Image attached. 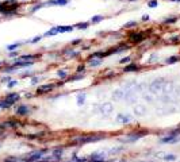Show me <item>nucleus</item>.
<instances>
[{"instance_id":"nucleus-1","label":"nucleus","mask_w":180,"mask_h":162,"mask_svg":"<svg viewBox=\"0 0 180 162\" xmlns=\"http://www.w3.org/2000/svg\"><path fill=\"white\" fill-rule=\"evenodd\" d=\"M73 30H75V26H56L46 31L45 37H53V35L62 34V33H69V31H73Z\"/></svg>"},{"instance_id":"nucleus-2","label":"nucleus","mask_w":180,"mask_h":162,"mask_svg":"<svg viewBox=\"0 0 180 162\" xmlns=\"http://www.w3.org/2000/svg\"><path fill=\"white\" fill-rule=\"evenodd\" d=\"M164 81L163 79H156L154 81H152V84L149 85V91L152 93H157V92H161L163 89V85H164Z\"/></svg>"},{"instance_id":"nucleus-3","label":"nucleus","mask_w":180,"mask_h":162,"mask_svg":"<svg viewBox=\"0 0 180 162\" xmlns=\"http://www.w3.org/2000/svg\"><path fill=\"white\" fill-rule=\"evenodd\" d=\"M100 139L102 136H80V138H76L73 142L75 143H88V142H96Z\"/></svg>"},{"instance_id":"nucleus-4","label":"nucleus","mask_w":180,"mask_h":162,"mask_svg":"<svg viewBox=\"0 0 180 162\" xmlns=\"http://www.w3.org/2000/svg\"><path fill=\"white\" fill-rule=\"evenodd\" d=\"M66 4H69V0H48V1H45V7H56V5L64 7Z\"/></svg>"},{"instance_id":"nucleus-5","label":"nucleus","mask_w":180,"mask_h":162,"mask_svg":"<svg viewBox=\"0 0 180 162\" xmlns=\"http://www.w3.org/2000/svg\"><path fill=\"white\" fill-rule=\"evenodd\" d=\"M129 38L132 41L133 43H141L142 41L145 39V35L142 34V33H132V34L129 35Z\"/></svg>"},{"instance_id":"nucleus-6","label":"nucleus","mask_w":180,"mask_h":162,"mask_svg":"<svg viewBox=\"0 0 180 162\" xmlns=\"http://www.w3.org/2000/svg\"><path fill=\"white\" fill-rule=\"evenodd\" d=\"M45 151H37V153H33L31 155H29V157L26 158V161L29 162H38L41 159V158L44 157Z\"/></svg>"},{"instance_id":"nucleus-7","label":"nucleus","mask_w":180,"mask_h":162,"mask_svg":"<svg viewBox=\"0 0 180 162\" xmlns=\"http://www.w3.org/2000/svg\"><path fill=\"white\" fill-rule=\"evenodd\" d=\"M117 120L121 123H123V124H127V123H132L133 122V116H130V115H126V114H118V116H117Z\"/></svg>"},{"instance_id":"nucleus-8","label":"nucleus","mask_w":180,"mask_h":162,"mask_svg":"<svg viewBox=\"0 0 180 162\" xmlns=\"http://www.w3.org/2000/svg\"><path fill=\"white\" fill-rule=\"evenodd\" d=\"M53 88H54V85H52V84H45V85H41V87L38 88L37 92L38 93H48V92H52Z\"/></svg>"},{"instance_id":"nucleus-9","label":"nucleus","mask_w":180,"mask_h":162,"mask_svg":"<svg viewBox=\"0 0 180 162\" xmlns=\"http://www.w3.org/2000/svg\"><path fill=\"white\" fill-rule=\"evenodd\" d=\"M134 114L137 115V116H144V115L146 114V107L142 104H138L136 105V108H134Z\"/></svg>"},{"instance_id":"nucleus-10","label":"nucleus","mask_w":180,"mask_h":162,"mask_svg":"<svg viewBox=\"0 0 180 162\" xmlns=\"http://www.w3.org/2000/svg\"><path fill=\"white\" fill-rule=\"evenodd\" d=\"M102 112L103 114H111L112 112V110H114V105L111 104V103H104V104L102 105Z\"/></svg>"},{"instance_id":"nucleus-11","label":"nucleus","mask_w":180,"mask_h":162,"mask_svg":"<svg viewBox=\"0 0 180 162\" xmlns=\"http://www.w3.org/2000/svg\"><path fill=\"white\" fill-rule=\"evenodd\" d=\"M172 91H173V84L172 83H168V81H165L164 83V85H163V89H161V92H164V93H171Z\"/></svg>"},{"instance_id":"nucleus-12","label":"nucleus","mask_w":180,"mask_h":162,"mask_svg":"<svg viewBox=\"0 0 180 162\" xmlns=\"http://www.w3.org/2000/svg\"><path fill=\"white\" fill-rule=\"evenodd\" d=\"M112 97L115 100H122V99H125V92L121 91V89H117V91L112 92Z\"/></svg>"},{"instance_id":"nucleus-13","label":"nucleus","mask_w":180,"mask_h":162,"mask_svg":"<svg viewBox=\"0 0 180 162\" xmlns=\"http://www.w3.org/2000/svg\"><path fill=\"white\" fill-rule=\"evenodd\" d=\"M29 112H30V110L27 108L26 105H20V107H19V108L16 110V114L20 115V116H25V115H27Z\"/></svg>"},{"instance_id":"nucleus-14","label":"nucleus","mask_w":180,"mask_h":162,"mask_svg":"<svg viewBox=\"0 0 180 162\" xmlns=\"http://www.w3.org/2000/svg\"><path fill=\"white\" fill-rule=\"evenodd\" d=\"M23 43H25V42H15V43H12V45H8V46H7V50H8V52H14V50H16L19 46H22Z\"/></svg>"},{"instance_id":"nucleus-15","label":"nucleus","mask_w":180,"mask_h":162,"mask_svg":"<svg viewBox=\"0 0 180 162\" xmlns=\"http://www.w3.org/2000/svg\"><path fill=\"white\" fill-rule=\"evenodd\" d=\"M34 58H37V56H34V54H25L22 57H19L18 60H20V61H33Z\"/></svg>"},{"instance_id":"nucleus-16","label":"nucleus","mask_w":180,"mask_h":162,"mask_svg":"<svg viewBox=\"0 0 180 162\" xmlns=\"http://www.w3.org/2000/svg\"><path fill=\"white\" fill-rule=\"evenodd\" d=\"M134 70H140V65L137 64H130L125 68V72H134Z\"/></svg>"},{"instance_id":"nucleus-17","label":"nucleus","mask_w":180,"mask_h":162,"mask_svg":"<svg viewBox=\"0 0 180 162\" xmlns=\"http://www.w3.org/2000/svg\"><path fill=\"white\" fill-rule=\"evenodd\" d=\"M62 154H64V150L62 149H54L53 150V157L56 158V159H60Z\"/></svg>"},{"instance_id":"nucleus-18","label":"nucleus","mask_w":180,"mask_h":162,"mask_svg":"<svg viewBox=\"0 0 180 162\" xmlns=\"http://www.w3.org/2000/svg\"><path fill=\"white\" fill-rule=\"evenodd\" d=\"M103 19H104V16H103V15H95V16H92V18H91V23H93V24H96V23L102 22Z\"/></svg>"},{"instance_id":"nucleus-19","label":"nucleus","mask_w":180,"mask_h":162,"mask_svg":"<svg viewBox=\"0 0 180 162\" xmlns=\"http://www.w3.org/2000/svg\"><path fill=\"white\" fill-rule=\"evenodd\" d=\"M12 104H14V101L7 100V99H5L4 101H1V103H0V108H8V107H11Z\"/></svg>"},{"instance_id":"nucleus-20","label":"nucleus","mask_w":180,"mask_h":162,"mask_svg":"<svg viewBox=\"0 0 180 162\" xmlns=\"http://www.w3.org/2000/svg\"><path fill=\"white\" fill-rule=\"evenodd\" d=\"M180 60V57H177V56H172V57H168L167 60H165V64H175V62H177Z\"/></svg>"},{"instance_id":"nucleus-21","label":"nucleus","mask_w":180,"mask_h":162,"mask_svg":"<svg viewBox=\"0 0 180 162\" xmlns=\"http://www.w3.org/2000/svg\"><path fill=\"white\" fill-rule=\"evenodd\" d=\"M88 26H89V23L88 22H83V23H77L75 26V28H79V30H85V28H88Z\"/></svg>"},{"instance_id":"nucleus-22","label":"nucleus","mask_w":180,"mask_h":162,"mask_svg":"<svg viewBox=\"0 0 180 162\" xmlns=\"http://www.w3.org/2000/svg\"><path fill=\"white\" fill-rule=\"evenodd\" d=\"M85 101V93H80L77 95V105H83Z\"/></svg>"},{"instance_id":"nucleus-23","label":"nucleus","mask_w":180,"mask_h":162,"mask_svg":"<svg viewBox=\"0 0 180 162\" xmlns=\"http://www.w3.org/2000/svg\"><path fill=\"white\" fill-rule=\"evenodd\" d=\"M44 7H45V1H44V3H38V4H35L34 7H31V12L34 14V12H37L38 9L44 8Z\"/></svg>"},{"instance_id":"nucleus-24","label":"nucleus","mask_w":180,"mask_h":162,"mask_svg":"<svg viewBox=\"0 0 180 162\" xmlns=\"http://www.w3.org/2000/svg\"><path fill=\"white\" fill-rule=\"evenodd\" d=\"M7 100H11L15 103V101L19 100V95H18V93H10L8 96H7Z\"/></svg>"},{"instance_id":"nucleus-25","label":"nucleus","mask_w":180,"mask_h":162,"mask_svg":"<svg viewBox=\"0 0 180 162\" xmlns=\"http://www.w3.org/2000/svg\"><path fill=\"white\" fill-rule=\"evenodd\" d=\"M176 20H177V16H171V18H167V19L164 20V23H165V24H172V23H175Z\"/></svg>"},{"instance_id":"nucleus-26","label":"nucleus","mask_w":180,"mask_h":162,"mask_svg":"<svg viewBox=\"0 0 180 162\" xmlns=\"http://www.w3.org/2000/svg\"><path fill=\"white\" fill-rule=\"evenodd\" d=\"M164 159H165V161H176V155L175 154H165V155H164Z\"/></svg>"},{"instance_id":"nucleus-27","label":"nucleus","mask_w":180,"mask_h":162,"mask_svg":"<svg viewBox=\"0 0 180 162\" xmlns=\"http://www.w3.org/2000/svg\"><path fill=\"white\" fill-rule=\"evenodd\" d=\"M158 5V0H149L148 1V7H150V8H156Z\"/></svg>"},{"instance_id":"nucleus-28","label":"nucleus","mask_w":180,"mask_h":162,"mask_svg":"<svg viewBox=\"0 0 180 162\" xmlns=\"http://www.w3.org/2000/svg\"><path fill=\"white\" fill-rule=\"evenodd\" d=\"M102 64V60L100 58H96V60H92V61L89 62V65L92 66V68H95V66H99Z\"/></svg>"},{"instance_id":"nucleus-29","label":"nucleus","mask_w":180,"mask_h":162,"mask_svg":"<svg viewBox=\"0 0 180 162\" xmlns=\"http://www.w3.org/2000/svg\"><path fill=\"white\" fill-rule=\"evenodd\" d=\"M42 39V35H37V37H34L33 39L27 41V43H37V42H40V41Z\"/></svg>"},{"instance_id":"nucleus-30","label":"nucleus","mask_w":180,"mask_h":162,"mask_svg":"<svg viewBox=\"0 0 180 162\" xmlns=\"http://www.w3.org/2000/svg\"><path fill=\"white\" fill-rule=\"evenodd\" d=\"M133 26H137L136 20H130V22H127V23H125V24H123V27H125V28H132Z\"/></svg>"},{"instance_id":"nucleus-31","label":"nucleus","mask_w":180,"mask_h":162,"mask_svg":"<svg viewBox=\"0 0 180 162\" xmlns=\"http://www.w3.org/2000/svg\"><path fill=\"white\" fill-rule=\"evenodd\" d=\"M132 61V57H123L119 60V64H130Z\"/></svg>"},{"instance_id":"nucleus-32","label":"nucleus","mask_w":180,"mask_h":162,"mask_svg":"<svg viewBox=\"0 0 180 162\" xmlns=\"http://www.w3.org/2000/svg\"><path fill=\"white\" fill-rule=\"evenodd\" d=\"M65 54H68L69 57H76V56H77L79 53H77V52H75V50H66V52H65Z\"/></svg>"},{"instance_id":"nucleus-33","label":"nucleus","mask_w":180,"mask_h":162,"mask_svg":"<svg viewBox=\"0 0 180 162\" xmlns=\"http://www.w3.org/2000/svg\"><path fill=\"white\" fill-rule=\"evenodd\" d=\"M57 75H58V77H61V79H65L66 76H68V73H66L65 70H58Z\"/></svg>"},{"instance_id":"nucleus-34","label":"nucleus","mask_w":180,"mask_h":162,"mask_svg":"<svg viewBox=\"0 0 180 162\" xmlns=\"http://www.w3.org/2000/svg\"><path fill=\"white\" fill-rule=\"evenodd\" d=\"M18 84V81H15V80H10V83H8V87L10 88H12V87H15Z\"/></svg>"},{"instance_id":"nucleus-35","label":"nucleus","mask_w":180,"mask_h":162,"mask_svg":"<svg viewBox=\"0 0 180 162\" xmlns=\"http://www.w3.org/2000/svg\"><path fill=\"white\" fill-rule=\"evenodd\" d=\"M141 19H142V22H148V20H150V16L149 15H142V18H141Z\"/></svg>"},{"instance_id":"nucleus-36","label":"nucleus","mask_w":180,"mask_h":162,"mask_svg":"<svg viewBox=\"0 0 180 162\" xmlns=\"http://www.w3.org/2000/svg\"><path fill=\"white\" fill-rule=\"evenodd\" d=\"M156 58H157V54H153V56H150V58H149V64H152V62L156 61Z\"/></svg>"},{"instance_id":"nucleus-37","label":"nucleus","mask_w":180,"mask_h":162,"mask_svg":"<svg viewBox=\"0 0 180 162\" xmlns=\"http://www.w3.org/2000/svg\"><path fill=\"white\" fill-rule=\"evenodd\" d=\"M164 155H165V153H163V151H161V153L156 154V157H157V158H164Z\"/></svg>"},{"instance_id":"nucleus-38","label":"nucleus","mask_w":180,"mask_h":162,"mask_svg":"<svg viewBox=\"0 0 180 162\" xmlns=\"http://www.w3.org/2000/svg\"><path fill=\"white\" fill-rule=\"evenodd\" d=\"M16 56H18V52H15V50L10 53V57H16Z\"/></svg>"},{"instance_id":"nucleus-39","label":"nucleus","mask_w":180,"mask_h":162,"mask_svg":"<svg viewBox=\"0 0 180 162\" xmlns=\"http://www.w3.org/2000/svg\"><path fill=\"white\" fill-rule=\"evenodd\" d=\"M122 150H123V149H112V150H111V153L115 154V153H119V151H122Z\"/></svg>"},{"instance_id":"nucleus-40","label":"nucleus","mask_w":180,"mask_h":162,"mask_svg":"<svg viewBox=\"0 0 180 162\" xmlns=\"http://www.w3.org/2000/svg\"><path fill=\"white\" fill-rule=\"evenodd\" d=\"M80 42H81V39H80V38H79V39H75V41H72V45H79Z\"/></svg>"},{"instance_id":"nucleus-41","label":"nucleus","mask_w":180,"mask_h":162,"mask_svg":"<svg viewBox=\"0 0 180 162\" xmlns=\"http://www.w3.org/2000/svg\"><path fill=\"white\" fill-rule=\"evenodd\" d=\"M38 83V79L37 77H33V80H31V84H37Z\"/></svg>"},{"instance_id":"nucleus-42","label":"nucleus","mask_w":180,"mask_h":162,"mask_svg":"<svg viewBox=\"0 0 180 162\" xmlns=\"http://www.w3.org/2000/svg\"><path fill=\"white\" fill-rule=\"evenodd\" d=\"M84 70V66H79V68H77V72H83Z\"/></svg>"},{"instance_id":"nucleus-43","label":"nucleus","mask_w":180,"mask_h":162,"mask_svg":"<svg viewBox=\"0 0 180 162\" xmlns=\"http://www.w3.org/2000/svg\"><path fill=\"white\" fill-rule=\"evenodd\" d=\"M1 66H3V62H1V61H0V68H1Z\"/></svg>"},{"instance_id":"nucleus-44","label":"nucleus","mask_w":180,"mask_h":162,"mask_svg":"<svg viewBox=\"0 0 180 162\" xmlns=\"http://www.w3.org/2000/svg\"><path fill=\"white\" fill-rule=\"evenodd\" d=\"M171 1H180V0H171Z\"/></svg>"},{"instance_id":"nucleus-45","label":"nucleus","mask_w":180,"mask_h":162,"mask_svg":"<svg viewBox=\"0 0 180 162\" xmlns=\"http://www.w3.org/2000/svg\"><path fill=\"white\" fill-rule=\"evenodd\" d=\"M5 162H14V161H10V159H7V161H5Z\"/></svg>"},{"instance_id":"nucleus-46","label":"nucleus","mask_w":180,"mask_h":162,"mask_svg":"<svg viewBox=\"0 0 180 162\" xmlns=\"http://www.w3.org/2000/svg\"><path fill=\"white\" fill-rule=\"evenodd\" d=\"M177 92H179V96H180V88H179V91H177Z\"/></svg>"},{"instance_id":"nucleus-47","label":"nucleus","mask_w":180,"mask_h":162,"mask_svg":"<svg viewBox=\"0 0 180 162\" xmlns=\"http://www.w3.org/2000/svg\"><path fill=\"white\" fill-rule=\"evenodd\" d=\"M127 1H136V0H127Z\"/></svg>"},{"instance_id":"nucleus-48","label":"nucleus","mask_w":180,"mask_h":162,"mask_svg":"<svg viewBox=\"0 0 180 162\" xmlns=\"http://www.w3.org/2000/svg\"><path fill=\"white\" fill-rule=\"evenodd\" d=\"M20 1H27V0H20Z\"/></svg>"},{"instance_id":"nucleus-49","label":"nucleus","mask_w":180,"mask_h":162,"mask_svg":"<svg viewBox=\"0 0 180 162\" xmlns=\"http://www.w3.org/2000/svg\"><path fill=\"white\" fill-rule=\"evenodd\" d=\"M7 1H12V0H7Z\"/></svg>"},{"instance_id":"nucleus-50","label":"nucleus","mask_w":180,"mask_h":162,"mask_svg":"<svg viewBox=\"0 0 180 162\" xmlns=\"http://www.w3.org/2000/svg\"><path fill=\"white\" fill-rule=\"evenodd\" d=\"M140 162H145V161H140Z\"/></svg>"}]
</instances>
